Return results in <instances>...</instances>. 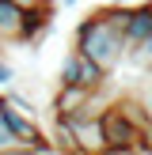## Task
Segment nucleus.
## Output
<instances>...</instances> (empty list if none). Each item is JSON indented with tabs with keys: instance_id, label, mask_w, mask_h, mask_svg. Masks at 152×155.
<instances>
[{
	"instance_id": "1",
	"label": "nucleus",
	"mask_w": 152,
	"mask_h": 155,
	"mask_svg": "<svg viewBox=\"0 0 152 155\" xmlns=\"http://www.w3.org/2000/svg\"><path fill=\"white\" fill-rule=\"evenodd\" d=\"M72 49H80L84 57H91L95 64H103L106 72H114V68L126 61V34H122L118 27H110V23L103 19V12L95 8L91 15H84V19L76 23Z\"/></svg>"
},
{
	"instance_id": "2",
	"label": "nucleus",
	"mask_w": 152,
	"mask_h": 155,
	"mask_svg": "<svg viewBox=\"0 0 152 155\" xmlns=\"http://www.w3.org/2000/svg\"><path fill=\"white\" fill-rule=\"evenodd\" d=\"M57 83H76V87H88V91H103L110 83V72L103 64H95L91 57H84L80 49H68L61 68H57Z\"/></svg>"
},
{
	"instance_id": "3",
	"label": "nucleus",
	"mask_w": 152,
	"mask_h": 155,
	"mask_svg": "<svg viewBox=\"0 0 152 155\" xmlns=\"http://www.w3.org/2000/svg\"><path fill=\"white\" fill-rule=\"evenodd\" d=\"M76 136V151L80 155H106V133L99 117H68Z\"/></svg>"
},
{
	"instance_id": "4",
	"label": "nucleus",
	"mask_w": 152,
	"mask_h": 155,
	"mask_svg": "<svg viewBox=\"0 0 152 155\" xmlns=\"http://www.w3.org/2000/svg\"><path fill=\"white\" fill-rule=\"evenodd\" d=\"M148 34H152V0L129 12V23H126V53L133 49L137 42H144Z\"/></svg>"
},
{
	"instance_id": "5",
	"label": "nucleus",
	"mask_w": 152,
	"mask_h": 155,
	"mask_svg": "<svg viewBox=\"0 0 152 155\" xmlns=\"http://www.w3.org/2000/svg\"><path fill=\"white\" fill-rule=\"evenodd\" d=\"M23 15H27V8L12 4V0H0V38H4V42H19Z\"/></svg>"
},
{
	"instance_id": "6",
	"label": "nucleus",
	"mask_w": 152,
	"mask_h": 155,
	"mask_svg": "<svg viewBox=\"0 0 152 155\" xmlns=\"http://www.w3.org/2000/svg\"><path fill=\"white\" fill-rule=\"evenodd\" d=\"M129 95L137 98V106H141V114H144V121L152 125V68H144V80L137 83Z\"/></svg>"
},
{
	"instance_id": "7",
	"label": "nucleus",
	"mask_w": 152,
	"mask_h": 155,
	"mask_svg": "<svg viewBox=\"0 0 152 155\" xmlns=\"http://www.w3.org/2000/svg\"><path fill=\"white\" fill-rule=\"evenodd\" d=\"M126 61H129L133 68H141V72H144V68H152V34L144 38V42H137L133 49L126 53Z\"/></svg>"
},
{
	"instance_id": "8",
	"label": "nucleus",
	"mask_w": 152,
	"mask_h": 155,
	"mask_svg": "<svg viewBox=\"0 0 152 155\" xmlns=\"http://www.w3.org/2000/svg\"><path fill=\"white\" fill-rule=\"evenodd\" d=\"M12 83H15V68L8 64L4 57H0V91H4V87H12Z\"/></svg>"
},
{
	"instance_id": "9",
	"label": "nucleus",
	"mask_w": 152,
	"mask_h": 155,
	"mask_svg": "<svg viewBox=\"0 0 152 155\" xmlns=\"http://www.w3.org/2000/svg\"><path fill=\"white\" fill-rule=\"evenodd\" d=\"M12 4H19V8H42V4H53V0H12Z\"/></svg>"
},
{
	"instance_id": "10",
	"label": "nucleus",
	"mask_w": 152,
	"mask_h": 155,
	"mask_svg": "<svg viewBox=\"0 0 152 155\" xmlns=\"http://www.w3.org/2000/svg\"><path fill=\"white\" fill-rule=\"evenodd\" d=\"M53 4H57V8H76L80 0H53Z\"/></svg>"
}]
</instances>
